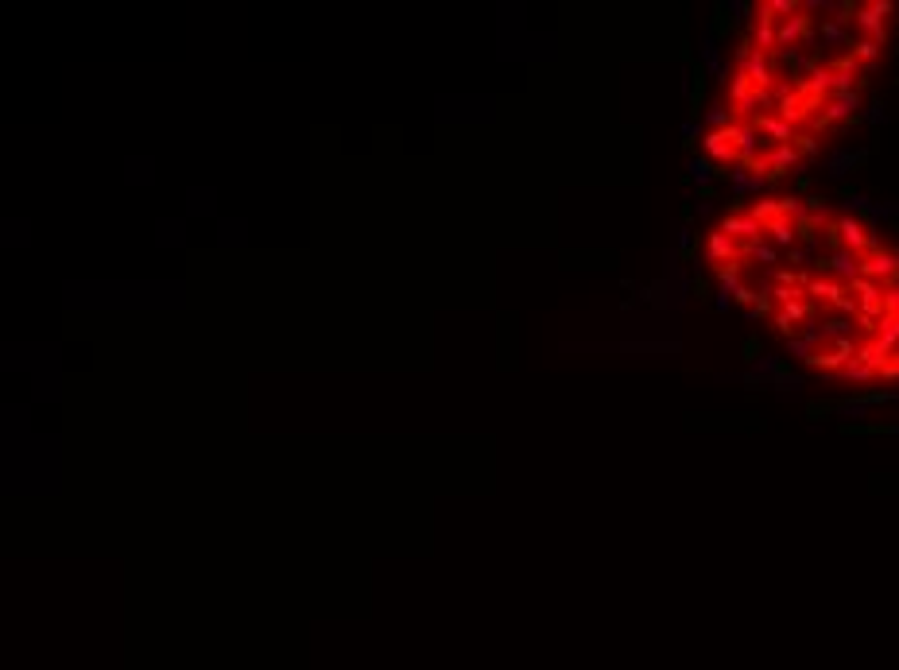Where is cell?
<instances>
[{"label": "cell", "instance_id": "18", "mask_svg": "<svg viewBox=\"0 0 899 670\" xmlns=\"http://www.w3.org/2000/svg\"><path fill=\"white\" fill-rule=\"evenodd\" d=\"M841 434H845V438H861V434H899V423H841Z\"/></svg>", "mask_w": 899, "mask_h": 670}, {"label": "cell", "instance_id": "26", "mask_svg": "<svg viewBox=\"0 0 899 670\" xmlns=\"http://www.w3.org/2000/svg\"><path fill=\"white\" fill-rule=\"evenodd\" d=\"M787 353H791V357H798V360H803V365H806V360H810V357H814V353H818V349H814V345L806 341L803 334H798V337H791V341H787Z\"/></svg>", "mask_w": 899, "mask_h": 670}, {"label": "cell", "instance_id": "28", "mask_svg": "<svg viewBox=\"0 0 899 670\" xmlns=\"http://www.w3.org/2000/svg\"><path fill=\"white\" fill-rule=\"evenodd\" d=\"M779 368H783V360H779V357H768V353H764V357H760V360H756V365H752V376H760V380H771V376H775V372H779Z\"/></svg>", "mask_w": 899, "mask_h": 670}, {"label": "cell", "instance_id": "10", "mask_svg": "<svg viewBox=\"0 0 899 670\" xmlns=\"http://www.w3.org/2000/svg\"><path fill=\"white\" fill-rule=\"evenodd\" d=\"M764 237H771V244L779 248V252H791V248L798 244V237H795V221H787V217L768 221V225H764Z\"/></svg>", "mask_w": 899, "mask_h": 670}, {"label": "cell", "instance_id": "23", "mask_svg": "<svg viewBox=\"0 0 899 670\" xmlns=\"http://www.w3.org/2000/svg\"><path fill=\"white\" fill-rule=\"evenodd\" d=\"M822 334H826V345L841 341V337H853V322L849 318H830V322H822Z\"/></svg>", "mask_w": 899, "mask_h": 670}, {"label": "cell", "instance_id": "13", "mask_svg": "<svg viewBox=\"0 0 899 670\" xmlns=\"http://www.w3.org/2000/svg\"><path fill=\"white\" fill-rule=\"evenodd\" d=\"M745 260H752V263H764V268H771V263H779L783 260V252L775 248L768 237L764 241H756V244H745Z\"/></svg>", "mask_w": 899, "mask_h": 670}, {"label": "cell", "instance_id": "27", "mask_svg": "<svg viewBox=\"0 0 899 670\" xmlns=\"http://www.w3.org/2000/svg\"><path fill=\"white\" fill-rule=\"evenodd\" d=\"M740 353H745V360H748V365H756V360L764 357V341H760V334H748L745 341H740Z\"/></svg>", "mask_w": 899, "mask_h": 670}, {"label": "cell", "instance_id": "3", "mask_svg": "<svg viewBox=\"0 0 899 670\" xmlns=\"http://www.w3.org/2000/svg\"><path fill=\"white\" fill-rule=\"evenodd\" d=\"M834 225H837V241H841V248H849V252H856V256L864 260V256H869V241H872L869 225H864L861 217H849V213L834 217Z\"/></svg>", "mask_w": 899, "mask_h": 670}, {"label": "cell", "instance_id": "22", "mask_svg": "<svg viewBox=\"0 0 899 670\" xmlns=\"http://www.w3.org/2000/svg\"><path fill=\"white\" fill-rule=\"evenodd\" d=\"M768 387H775V392H791V395H795L798 387H803V376H795V372H791L787 365H783V368H779V372H775V376L768 380Z\"/></svg>", "mask_w": 899, "mask_h": 670}, {"label": "cell", "instance_id": "4", "mask_svg": "<svg viewBox=\"0 0 899 670\" xmlns=\"http://www.w3.org/2000/svg\"><path fill=\"white\" fill-rule=\"evenodd\" d=\"M733 260H745V244H737L729 233H721V229H713V233H706V263H733Z\"/></svg>", "mask_w": 899, "mask_h": 670}, {"label": "cell", "instance_id": "29", "mask_svg": "<svg viewBox=\"0 0 899 670\" xmlns=\"http://www.w3.org/2000/svg\"><path fill=\"white\" fill-rule=\"evenodd\" d=\"M690 295H698L702 302H709L713 299V283H709V276H702V271H694L690 276Z\"/></svg>", "mask_w": 899, "mask_h": 670}, {"label": "cell", "instance_id": "15", "mask_svg": "<svg viewBox=\"0 0 899 670\" xmlns=\"http://www.w3.org/2000/svg\"><path fill=\"white\" fill-rule=\"evenodd\" d=\"M818 35H822V43H826V47H834V51H837V47H853V35H849V31L841 28L837 20H830V16L822 20Z\"/></svg>", "mask_w": 899, "mask_h": 670}, {"label": "cell", "instance_id": "16", "mask_svg": "<svg viewBox=\"0 0 899 670\" xmlns=\"http://www.w3.org/2000/svg\"><path fill=\"white\" fill-rule=\"evenodd\" d=\"M849 55L856 59V66L872 70V66H876V59H880V43H872V39H861V35H856L853 47H849Z\"/></svg>", "mask_w": 899, "mask_h": 670}, {"label": "cell", "instance_id": "30", "mask_svg": "<svg viewBox=\"0 0 899 670\" xmlns=\"http://www.w3.org/2000/svg\"><path fill=\"white\" fill-rule=\"evenodd\" d=\"M826 415H837V403L834 399H814V403H806V419H826Z\"/></svg>", "mask_w": 899, "mask_h": 670}, {"label": "cell", "instance_id": "6", "mask_svg": "<svg viewBox=\"0 0 899 670\" xmlns=\"http://www.w3.org/2000/svg\"><path fill=\"white\" fill-rule=\"evenodd\" d=\"M752 124H756V132L764 136V144H768V147L795 144V136H798V128H795V124H787L783 117H775V113H760V117H756Z\"/></svg>", "mask_w": 899, "mask_h": 670}, {"label": "cell", "instance_id": "2", "mask_svg": "<svg viewBox=\"0 0 899 670\" xmlns=\"http://www.w3.org/2000/svg\"><path fill=\"white\" fill-rule=\"evenodd\" d=\"M895 12L892 0H872V4H861V12H856V31H861V39H872V43L884 47L888 39V16Z\"/></svg>", "mask_w": 899, "mask_h": 670}, {"label": "cell", "instance_id": "40", "mask_svg": "<svg viewBox=\"0 0 899 670\" xmlns=\"http://www.w3.org/2000/svg\"><path fill=\"white\" fill-rule=\"evenodd\" d=\"M892 229H899V221H892Z\"/></svg>", "mask_w": 899, "mask_h": 670}, {"label": "cell", "instance_id": "39", "mask_svg": "<svg viewBox=\"0 0 899 670\" xmlns=\"http://www.w3.org/2000/svg\"><path fill=\"white\" fill-rule=\"evenodd\" d=\"M795 186H798V194H806V198H810V186H814V183H810V175H798V183H795Z\"/></svg>", "mask_w": 899, "mask_h": 670}, {"label": "cell", "instance_id": "9", "mask_svg": "<svg viewBox=\"0 0 899 670\" xmlns=\"http://www.w3.org/2000/svg\"><path fill=\"white\" fill-rule=\"evenodd\" d=\"M869 163V152H849V147H837V152H830V159H826V171H830V178H845L849 171H856V167H864Z\"/></svg>", "mask_w": 899, "mask_h": 670}, {"label": "cell", "instance_id": "25", "mask_svg": "<svg viewBox=\"0 0 899 670\" xmlns=\"http://www.w3.org/2000/svg\"><path fill=\"white\" fill-rule=\"evenodd\" d=\"M679 132H682V147H686V152H694V144L706 136V124H702V120H682Z\"/></svg>", "mask_w": 899, "mask_h": 670}, {"label": "cell", "instance_id": "14", "mask_svg": "<svg viewBox=\"0 0 899 670\" xmlns=\"http://www.w3.org/2000/svg\"><path fill=\"white\" fill-rule=\"evenodd\" d=\"M686 171H690V183H698V186H713V178H717V163H709L706 155H690Z\"/></svg>", "mask_w": 899, "mask_h": 670}, {"label": "cell", "instance_id": "37", "mask_svg": "<svg viewBox=\"0 0 899 670\" xmlns=\"http://www.w3.org/2000/svg\"><path fill=\"white\" fill-rule=\"evenodd\" d=\"M713 310H717V314H729V310H733V295H729V291H717V295H713Z\"/></svg>", "mask_w": 899, "mask_h": 670}, {"label": "cell", "instance_id": "21", "mask_svg": "<svg viewBox=\"0 0 899 670\" xmlns=\"http://www.w3.org/2000/svg\"><path fill=\"white\" fill-rule=\"evenodd\" d=\"M748 213H752L760 225H768V221H775V217H783L779 213V198H760V202H752L748 205Z\"/></svg>", "mask_w": 899, "mask_h": 670}, {"label": "cell", "instance_id": "19", "mask_svg": "<svg viewBox=\"0 0 899 670\" xmlns=\"http://www.w3.org/2000/svg\"><path fill=\"white\" fill-rule=\"evenodd\" d=\"M737 124V117H733V109L729 105H713V109L706 113V132H725V128H733Z\"/></svg>", "mask_w": 899, "mask_h": 670}, {"label": "cell", "instance_id": "31", "mask_svg": "<svg viewBox=\"0 0 899 670\" xmlns=\"http://www.w3.org/2000/svg\"><path fill=\"white\" fill-rule=\"evenodd\" d=\"M787 263H795L798 271H806V263H814V248H806V244H795L787 252Z\"/></svg>", "mask_w": 899, "mask_h": 670}, {"label": "cell", "instance_id": "12", "mask_svg": "<svg viewBox=\"0 0 899 670\" xmlns=\"http://www.w3.org/2000/svg\"><path fill=\"white\" fill-rule=\"evenodd\" d=\"M872 341L880 345V349L888 353V357H895L899 353V318H880V329H876V337H872Z\"/></svg>", "mask_w": 899, "mask_h": 670}, {"label": "cell", "instance_id": "7", "mask_svg": "<svg viewBox=\"0 0 899 670\" xmlns=\"http://www.w3.org/2000/svg\"><path fill=\"white\" fill-rule=\"evenodd\" d=\"M702 147H706V159L709 163H717V167H737V147H733V140H729V128L725 132H706L702 136Z\"/></svg>", "mask_w": 899, "mask_h": 670}, {"label": "cell", "instance_id": "35", "mask_svg": "<svg viewBox=\"0 0 899 670\" xmlns=\"http://www.w3.org/2000/svg\"><path fill=\"white\" fill-rule=\"evenodd\" d=\"M884 314L899 318V287H884Z\"/></svg>", "mask_w": 899, "mask_h": 670}, {"label": "cell", "instance_id": "20", "mask_svg": "<svg viewBox=\"0 0 899 670\" xmlns=\"http://www.w3.org/2000/svg\"><path fill=\"white\" fill-rule=\"evenodd\" d=\"M733 28H737V23H733L729 8H725V4H717V8H713V20H709V35L729 39V35H733Z\"/></svg>", "mask_w": 899, "mask_h": 670}, {"label": "cell", "instance_id": "1", "mask_svg": "<svg viewBox=\"0 0 899 670\" xmlns=\"http://www.w3.org/2000/svg\"><path fill=\"white\" fill-rule=\"evenodd\" d=\"M856 117H864V113H861V89H853V93H837V97H830L826 109H822L818 117L810 120V132H822V128H830V124H841V120L853 124Z\"/></svg>", "mask_w": 899, "mask_h": 670}, {"label": "cell", "instance_id": "11", "mask_svg": "<svg viewBox=\"0 0 899 670\" xmlns=\"http://www.w3.org/2000/svg\"><path fill=\"white\" fill-rule=\"evenodd\" d=\"M713 279H717V291H729V295H737V287L745 283V260H733V263H717V268H713Z\"/></svg>", "mask_w": 899, "mask_h": 670}, {"label": "cell", "instance_id": "5", "mask_svg": "<svg viewBox=\"0 0 899 670\" xmlns=\"http://www.w3.org/2000/svg\"><path fill=\"white\" fill-rule=\"evenodd\" d=\"M721 233H729L737 244H756V241H764V225L752 217V213H725Z\"/></svg>", "mask_w": 899, "mask_h": 670}, {"label": "cell", "instance_id": "8", "mask_svg": "<svg viewBox=\"0 0 899 670\" xmlns=\"http://www.w3.org/2000/svg\"><path fill=\"white\" fill-rule=\"evenodd\" d=\"M830 260V276L837 279V283H853V279H861V256L856 252H849V248H837V252H830L826 256Z\"/></svg>", "mask_w": 899, "mask_h": 670}, {"label": "cell", "instance_id": "32", "mask_svg": "<svg viewBox=\"0 0 899 670\" xmlns=\"http://www.w3.org/2000/svg\"><path fill=\"white\" fill-rule=\"evenodd\" d=\"M795 147H798V155H803V159H810V155H818V136H814V132H798V136H795Z\"/></svg>", "mask_w": 899, "mask_h": 670}, {"label": "cell", "instance_id": "24", "mask_svg": "<svg viewBox=\"0 0 899 670\" xmlns=\"http://www.w3.org/2000/svg\"><path fill=\"white\" fill-rule=\"evenodd\" d=\"M725 8H729L733 23H752L756 20V4H748V0H725Z\"/></svg>", "mask_w": 899, "mask_h": 670}, {"label": "cell", "instance_id": "17", "mask_svg": "<svg viewBox=\"0 0 899 670\" xmlns=\"http://www.w3.org/2000/svg\"><path fill=\"white\" fill-rule=\"evenodd\" d=\"M822 380H841V384H869V380H876V372H872L869 365H861V360H853V365H845L841 372H834V376H822Z\"/></svg>", "mask_w": 899, "mask_h": 670}, {"label": "cell", "instance_id": "36", "mask_svg": "<svg viewBox=\"0 0 899 670\" xmlns=\"http://www.w3.org/2000/svg\"><path fill=\"white\" fill-rule=\"evenodd\" d=\"M884 117H888L884 101H872L869 109H864V120H869V124H884Z\"/></svg>", "mask_w": 899, "mask_h": 670}, {"label": "cell", "instance_id": "33", "mask_svg": "<svg viewBox=\"0 0 899 670\" xmlns=\"http://www.w3.org/2000/svg\"><path fill=\"white\" fill-rule=\"evenodd\" d=\"M806 213H814V217L830 221V198H822V194H810V198H806Z\"/></svg>", "mask_w": 899, "mask_h": 670}, {"label": "cell", "instance_id": "38", "mask_svg": "<svg viewBox=\"0 0 899 670\" xmlns=\"http://www.w3.org/2000/svg\"><path fill=\"white\" fill-rule=\"evenodd\" d=\"M713 198H717V186H698V202H709V205H713Z\"/></svg>", "mask_w": 899, "mask_h": 670}, {"label": "cell", "instance_id": "34", "mask_svg": "<svg viewBox=\"0 0 899 670\" xmlns=\"http://www.w3.org/2000/svg\"><path fill=\"white\" fill-rule=\"evenodd\" d=\"M756 299H760V287H748V283H740L737 295H733V302H740V306H756Z\"/></svg>", "mask_w": 899, "mask_h": 670}]
</instances>
